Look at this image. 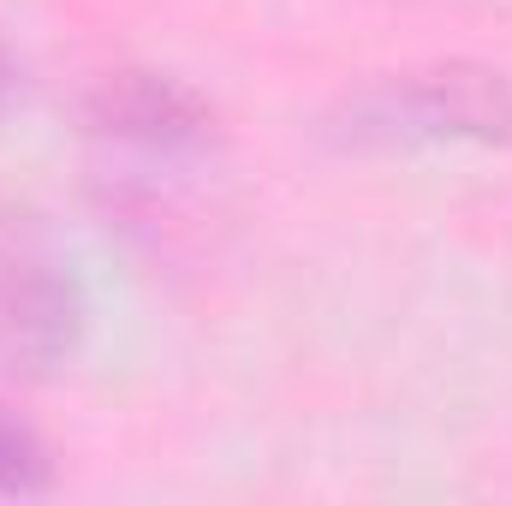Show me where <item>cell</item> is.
Listing matches in <instances>:
<instances>
[{
    "instance_id": "obj_4",
    "label": "cell",
    "mask_w": 512,
    "mask_h": 506,
    "mask_svg": "<svg viewBox=\"0 0 512 506\" xmlns=\"http://www.w3.org/2000/svg\"><path fill=\"white\" fill-rule=\"evenodd\" d=\"M54 483L48 447L0 405V495H42Z\"/></svg>"
},
{
    "instance_id": "obj_3",
    "label": "cell",
    "mask_w": 512,
    "mask_h": 506,
    "mask_svg": "<svg viewBox=\"0 0 512 506\" xmlns=\"http://www.w3.org/2000/svg\"><path fill=\"white\" fill-rule=\"evenodd\" d=\"M90 131L137 155H197L209 149L215 114L197 90L167 72H114L90 96Z\"/></svg>"
},
{
    "instance_id": "obj_1",
    "label": "cell",
    "mask_w": 512,
    "mask_h": 506,
    "mask_svg": "<svg viewBox=\"0 0 512 506\" xmlns=\"http://www.w3.org/2000/svg\"><path fill=\"white\" fill-rule=\"evenodd\" d=\"M340 137L352 143H507L512 137V84L495 66L447 60L423 72H399L346 102Z\"/></svg>"
},
{
    "instance_id": "obj_5",
    "label": "cell",
    "mask_w": 512,
    "mask_h": 506,
    "mask_svg": "<svg viewBox=\"0 0 512 506\" xmlns=\"http://www.w3.org/2000/svg\"><path fill=\"white\" fill-rule=\"evenodd\" d=\"M12 78H18V72H12V54H6V42H0V108H6V96H12Z\"/></svg>"
},
{
    "instance_id": "obj_2",
    "label": "cell",
    "mask_w": 512,
    "mask_h": 506,
    "mask_svg": "<svg viewBox=\"0 0 512 506\" xmlns=\"http://www.w3.org/2000/svg\"><path fill=\"white\" fill-rule=\"evenodd\" d=\"M84 328V292L72 256L48 233V221L12 197H0V370L42 376L54 370Z\"/></svg>"
}]
</instances>
